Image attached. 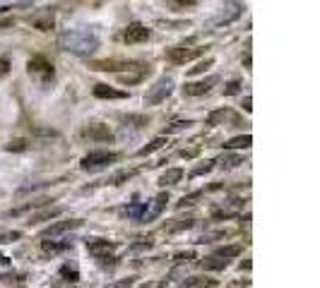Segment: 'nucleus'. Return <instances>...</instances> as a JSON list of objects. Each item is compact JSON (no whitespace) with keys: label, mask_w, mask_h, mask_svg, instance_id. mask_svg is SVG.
I'll return each instance as SVG.
<instances>
[{"label":"nucleus","mask_w":320,"mask_h":288,"mask_svg":"<svg viewBox=\"0 0 320 288\" xmlns=\"http://www.w3.org/2000/svg\"><path fill=\"white\" fill-rule=\"evenodd\" d=\"M94 96H97V99H128V91L113 89L109 84H97V87H94Z\"/></svg>","instance_id":"obj_14"},{"label":"nucleus","mask_w":320,"mask_h":288,"mask_svg":"<svg viewBox=\"0 0 320 288\" xmlns=\"http://www.w3.org/2000/svg\"><path fill=\"white\" fill-rule=\"evenodd\" d=\"M190 125H193L190 120H176V123H171V125H169V127L164 130V137H166V135H171V132H181V130H188Z\"/></svg>","instance_id":"obj_26"},{"label":"nucleus","mask_w":320,"mask_h":288,"mask_svg":"<svg viewBox=\"0 0 320 288\" xmlns=\"http://www.w3.org/2000/svg\"><path fill=\"white\" fill-rule=\"evenodd\" d=\"M82 137L84 139H89V142H111L113 139V135H111V130L106 125H89L82 130Z\"/></svg>","instance_id":"obj_10"},{"label":"nucleus","mask_w":320,"mask_h":288,"mask_svg":"<svg viewBox=\"0 0 320 288\" xmlns=\"http://www.w3.org/2000/svg\"><path fill=\"white\" fill-rule=\"evenodd\" d=\"M241 245H227V247H219V250L214 252L217 257H221V260H231V257H238L241 255Z\"/></svg>","instance_id":"obj_22"},{"label":"nucleus","mask_w":320,"mask_h":288,"mask_svg":"<svg viewBox=\"0 0 320 288\" xmlns=\"http://www.w3.org/2000/svg\"><path fill=\"white\" fill-rule=\"evenodd\" d=\"M183 178V171L181 168H169V171L162 173V178H159V185H176V183H181Z\"/></svg>","instance_id":"obj_17"},{"label":"nucleus","mask_w":320,"mask_h":288,"mask_svg":"<svg viewBox=\"0 0 320 288\" xmlns=\"http://www.w3.org/2000/svg\"><path fill=\"white\" fill-rule=\"evenodd\" d=\"M193 3H195V0H174L176 8H190Z\"/></svg>","instance_id":"obj_39"},{"label":"nucleus","mask_w":320,"mask_h":288,"mask_svg":"<svg viewBox=\"0 0 320 288\" xmlns=\"http://www.w3.org/2000/svg\"><path fill=\"white\" fill-rule=\"evenodd\" d=\"M200 267L205 271H221L229 267V260H221V257H217V255H210V257H205V260H200Z\"/></svg>","instance_id":"obj_16"},{"label":"nucleus","mask_w":320,"mask_h":288,"mask_svg":"<svg viewBox=\"0 0 320 288\" xmlns=\"http://www.w3.org/2000/svg\"><path fill=\"white\" fill-rule=\"evenodd\" d=\"M217 82H219L217 75H212V77L200 80V82H188V84L183 87V94H185V96H202V94H207V91H210Z\"/></svg>","instance_id":"obj_9"},{"label":"nucleus","mask_w":320,"mask_h":288,"mask_svg":"<svg viewBox=\"0 0 320 288\" xmlns=\"http://www.w3.org/2000/svg\"><path fill=\"white\" fill-rule=\"evenodd\" d=\"M171 91H174V80L171 77H162V80H156L149 91L145 94V106H159L162 101H166L171 96Z\"/></svg>","instance_id":"obj_2"},{"label":"nucleus","mask_w":320,"mask_h":288,"mask_svg":"<svg viewBox=\"0 0 320 288\" xmlns=\"http://www.w3.org/2000/svg\"><path fill=\"white\" fill-rule=\"evenodd\" d=\"M60 274H63V276H68V281H77L80 279V274H77V267H70V264H65L63 269H60Z\"/></svg>","instance_id":"obj_32"},{"label":"nucleus","mask_w":320,"mask_h":288,"mask_svg":"<svg viewBox=\"0 0 320 288\" xmlns=\"http://www.w3.org/2000/svg\"><path fill=\"white\" fill-rule=\"evenodd\" d=\"M250 142H253V137H250V135H241V137L229 139L224 147H227V149H248V147H250Z\"/></svg>","instance_id":"obj_20"},{"label":"nucleus","mask_w":320,"mask_h":288,"mask_svg":"<svg viewBox=\"0 0 320 288\" xmlns=\"http://www.w3.org/2000/svg\"><path fill=\"white\" fill-rule=\"evenodd\" d=\"M212 63H214L212 58H207L205 63H198V65H195V67H193V70H190V75H200V72H205V70H207V67H210Z\"/></svg>","instance_id":"obj_36"},{"label":"nucleus","mask_w":320,"mask_h":288,"mask_svg":"<svg viewBox=\"0 0 320 288\" xmlns=\"http://www.w3.org/2000/svg\"><path fill=\"white\" fill-rule=\"evenodd\" d=\"M8 72H10V60L8 58H0V80H3Z\"/></svg>","instance_id":"obj_38"},{"label":"nucleus","mask_w":320,"mask_h":288,"mask_svg":"<svg viewBox=\"0 0 320 288\" xmlns=\"http://www.w3.org/2000/svg\"><path fill=\"white\" fill-rule=\"evenodd\" d=\"M166 202H169V192H162V195H156L154 202H152V207H149V209L145 211V214H142V221H154L156 216L164 211Z\"/></svg>","instance_id":"obj_12"},{"label":"nucleus","mask_w":320,"mask_h":288,"mask_svg":"<svg viewBox=\"0 0 320 288\" xmlns=\"http://www.w3.org/2000/svg\"><path fill=\"white\" fill-rule=\"evenodd\" d=\"M19 238H22V233H19V231H0V245L15 243V240H19Z\"/></svg>","instance_id":"obj_28"},{"label":"nucleus","mask_w":320,"mask_h":288,"mask_svg":"<svg viewBox=\"0 0 320 288\" xmlns=\"http://www.w3.org/2000/svg\"><path fill=\"white\" fill-rule=\"evenodd\" d=\"M152 36V31L145 27V24H140V22H133V24H128V27L123 29V34H120V39L125 41V44H145L147 39Z\"/></svg>","instance_id":"obj_6"},{"label":"nucleus","mask_w":320,"mask_h":288,"mask_svg":"<svg viewBox=\"0 0 320 288\" xmlns=\"http://www.w3.org/2000/svg\"><path fill=\"white\" fill-rule=\"evenodd\" d=\"M212 168H214V161H205V163H200L198 168H193V171H190V178H195V175H202V173H210Z\"/></svg>","instance_id":"obj_31"},{"label":"nucleus","mask_w":320,"mask_h":288,"mask_svg":"<svg viewBox=\"0 0 320 288\" xmlns=\"http://www.w3.org/2000/svg\"><path fill=\"white\" fill-rule=\"evenodd\" d=\"M219 163H221V168H236V166L243 163V159H241L238 154H224L219 159Z\"/></svg>","instance_id":"obj_24"},{"label":"nucleus","mask_w":320,"mask_h":288,"mask_svg":"<svg viewBox=\"0 0 320 288\" xmlns=\"http://www.w3.org/2000/svg\"><path fill=\"white\" fill-rule=\"evenodd\" d=\"M87 250L99 262H104V260H111V252L116 250V243L104 240V238H94V240H87Z\"/></svg>","instance_id":"obj_7"},{"label":"nucleus","mask_w":320,"mask_h":288,"mask_svg":"<svg viewBox=\"0 0 320 288\" xmlns=\"http://www.w3.org/2000/svg\"><path fill=\"white\" fill-rule=\"evenodd\" d=\"M193 224H195V221H193V219H188V221H181V224L166 226V231H169V233H174V231H183V228H190Z\"/></svg>","instance_id":"obj_35"},{"label":"nucleus","mask_w":320,"mask_h":288,"mask_svg":"<svg viewBox=\"0 0 320 288\" xmlns=\"http://www.w3.org/2000/svg\"><path fill=\"white\" fill-rule=\"evenodd\" d=\"M164 144H166V137H164V135H162V137H154V139H152V142L147 144V147H142V149L137 152V156H149L152 152H156V149H162Z\"/></svg>","instance_id":"obj_19"},{"label":"nucleus","mask_w":320,"mask_h":288,"mask_svg":"<svg viewBox=\"0 0 320 288\" xmlns=\"http://www.w3.org/2000/svg\"><path fill=\"white\" fill-rule=\"evenodd\" d=\"M135 175V171H118L116 175H111L109 180H104V183H109V185H120V180H130Z\"/></svg>","instance_id":"obj_27"},{"label":"nucleus","mask_w":320,"mask_h":288,"mask_svg":"<svg viewBox=\"0 0 320 288\" xmlns=\"http://www.w3.org/2000/svg\"><path fill=\"white\" fill-rule=\"evenodd\" d=\"M80 226H82V221H80V219H73V221H55L53 226H48L44 233H41V238H44V240H48V238H51V240H55L58 235L68 233V231H75V228H80Z\"/></svg>","instance_id":"obj_8"},{"label":"nucleus","mask_w":320,"mask_h":288,"mask_svg":"<svg viewBox=\"0 0 320 288\" xmlns=\"http://www.w3.org/2000/svg\"><path fill=\"white\" fill-rule=\"evenodd\" d=\"M241 12H243V5L238 3V0H229L219 8V12L210 19V27H224V24H231L234 19L241 17Z\"/></svg>","instance_id":"obj_4"},{"label":"nucleus","mask_w":320,"mask_h":288,"mask_svg":"<svg viewBox=\"0 0 320 288\" xmlns=\"http://www.w3.org/2000/svg\"><path fill=\"white\" fill-rule=\"evenodd\" d=\"M229 116H231V111H227V108H219V111H214V113H210V118H207V123H210V125H219L221 120H227Z\"/></svg>","instance_id":"obj_25"},{"label":"nucleus","mask_w":320,"mask_h":288,"mask_svg":"<svg viewBox=\"0 0 320 288\" xmlns=\"http://www.w3.org/2000/svg\"><path fill=\"white\" fill-rule=\"evenodd\" d=\"M99 36L91 29H65L58 36V48L73 55H91L99 48Z\"/></svg>","instance_id":"obj_1"},{"label":"nucleus","mask_w":320,"mask_h":288,"mask_svg":"<svg viewBox=\"0 0 320 288\" xmlns=\"http://www.w3.org/2000/svg\"><path fill=\"white\" fill-rule=\"evenodd\" d=\"M0 264H10V260H8V257H3V255H0Z\"/></svg>","instance_id":"obj_41"},{"label":"nucleus","mask_w":320,"mask_h":288,"mask_svg":"<svg viewBox=\"0 0 320 288\" xmlns=\"http://www.w3.org/2000/svg\"><path fill=\"white\" fill-rule=\"evenodd\" d=\"M145 211H147L145 202H135V204H130V207L125 209L123 214H128L130 219H135V221H142V214H145Z\"/></svg>","instance_id":"obj_21"},{"label":"nucleus","mask_w":320,"mask_h":288,"mask_svg":"<svg viewBox=\"0 0 320 288\" xmlns=\"http://www.w3.org/2000/svg\"><path fill=\"white\" fill-rule=\"evenodd\" d=\"M133 286V279H125V281H120V283H113V286H109V288H130Z\"/></svg>","instance_id":"obj_40"},{"label":"nucleus","mask_w":320,"mask_h":288,"mask_svg":"<svg viewBox=\"0 0 320 288\" xmlns=\"http://www.w3.org/2000/svg\"><path fill=\"white\" fill-rule=\"evenodd\" d=\"M198 55H200V48H171V51L166 53V58L176 65H185L188 60L198 58Z\"/></svg>","instance_id":"obj_11"},{"label":"nucleus","mask_w":320,"mask_h":288,"mask_svg":"<svg viewBox=\"0 0 320 288\" xmlns=\"http://www.w3.org/2000/svg\"><path fill=\"white\" fill-rule=\"evenodd\" d=\"M113 161H118V154L101 149V152H89L87 154L82 161H80V168H82V171H101V168H106V166L113 163Z\"/></svg>","instance_id":"obj_3"},{"label":"nucleus","mask_w":320,"mask_h":288,"mask_svg":"<svg viewBox=\"0 0 320 288\" xmlns=\"http://www.w3.org/2000/svg\"><path fill=\"white\" fill-rule=\"evenodd\" d=\"M123 123L125 125H135V127H145L147 118L145 116H123Z\"/></svg>","instance_id":"obj_29"},{"label":"nucleus","mask_w":320,"mask_h":288,"mask_svg":"<svg viewBox=\"0 0 320 288\" xmlns=\"http://www.w3.org/2000/svg\"><path fill=\"white\" fill-rule=\"evenodd\" d=\"M241 209H243V202H241V199H229L227 204H221V207L214 209L212 216H214V219H229V216L238 214Z\"/></svg>","instance_id":"obj_13"},{"label":"nucleus","mask_w":320,"mask_h":288,"mask_svg":"<svg viewBox=\"0 0 320 288\" xmlns=\"http://www.w3.org/2000/svg\"><path fill=\"white\" fill-rule=\"evenodd\" d=\"M238 91H241V82H238V80H231V82L227 84L224 94H227V96H234V94H238Z\"/></svg>","instance_id":"obj_33"},{"label":"nucleus","mask_w":320,"mask_h":288,"mask_svg":"<svg viewBox=\"0 0 320 288\" xmlns=\"http://www.w3.org/2000/svg\"><path fill=\"white\" fill-rule=\"evenodd\" d=\"M27 70H29L31 77H37V80L44 82V84L53 80V75H55L53 65L48 63L44 55H31V58H29V63H27Z\"/></svg>","instance_id":"obj_5"},{"label":"nucleus","mask_w":320,"mask_h":288,"mask_svg":"<svg viewBox=\"0 0 320 288\" xmlns=\"http://www.w3.org/2000/svg\"><path fill=\"white\" fill-rule=\"evenodd\" d=\"M31 24L39 29V31H48V29H53L55 24V15L51 10H46V12H39L37 17L31 19Z\"/></svg>","instance_id":"obj_15"},{"label":"nucleus","mask_w":320,"mask_h":288,"mask_svg":"<svg viewBox=\"0 0 320 288\" xmlns=\"http://www.w3.org/2000/svg\"><path fill=\"white\" fill-rule=\"evenodd\" d=\"M8 152H24L27 149V139H12V142L5 144Z\"/></svg>","instance_id":"obj_30"},{"label":"nucleus","mask_w":320,"mask_h":288,"mask_svg":"<svg viewBox=\"0 0 320 288\" xmlns=\"http://www.w3.org/2000/svg\"><path fill=\"white\" fill-rule=\"evenodd\" d=\"M60 214V209H53V211H44V214H39V216H31L29 219V224H37V221H41V219H53V216Z\"/></svg>","instance_id":"obj_34"},{"label":"nucleus","mask_w":320,"mask_h":288,"mask_svg":"<svg viewBox=\"0 0 320 288\" xmlns=\"http://www.w3.org/2000/svg\"><path fill=\"white\" fill-rule=\"evenodd\" d=\"M214 286H217V281L205 279V276H190L181 288H214Z\"/></svg>","instance_id":"obj_18"},{"label":"nucleus","mask_w":320,"mask_h":288,"mask_svg":"<svg viewBox=\"0 0 320 288\" xmlns=\"http://www.w3.org/2000/svg\"><path fill=\"white\" fill-rule=\"evenodd\" d=\"M200 197V192H195V195H188V197H183L178 202V207H188V204H195V199Z\"/></svg>","instance_id":"obj_37"},{"label":"nucleus","mask_w":320,"mask_h":288,"mask_svg":"<svg viewBox=\"0 0 320 288\" xmlns=\"http://www.w3.org/2000/svg\"><path fill=\"white\" fill-rule=\"evenodd\" d=\"M68 247H73V240H60V243H55V240H44V250L46 252H63Z\"/></svg>","instance_id":"obj_23"}]
</instances>
